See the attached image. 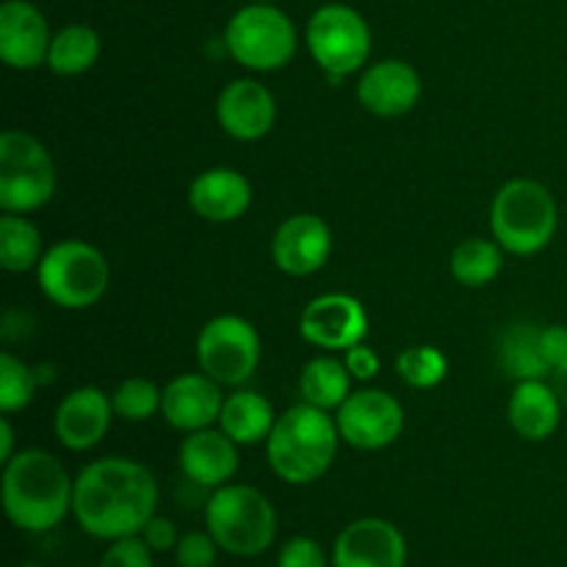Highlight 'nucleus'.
Masks as SVG:
<instances>
[{
  "instance_id": "nucleus-30",
  "label": "nucleus",
  "mask_w": 567,
  "mask_h": 567,
  "mask_svg": "<svg viewBox=\"0 0 567 567\" xmlns=\"http://www.w3.org/2000/svg\"><path fill=\"white\" fill-rule=\"evenodd\" d=\"M399 380L415 391H432L441 385L449 374V360L432 343H415V347L402 349L396 358Z\"/></svg>"
},
{
  "instance_id": "nucleus-22",
  "label": "nucleus",
  "mask_w": 567,
  "mask_h": 567,
  "mask_svg": "<svg viewBox=\"0 0 567 567\" xmlns=\"http://www.w3.org/2000/svg\"><path fill=\"white\" fill-rule=\"evenodd\" d=\"M565 404L559 402L557 391L546 380L518 382L515 391L509 393L507 419L509 426L518 432L524 441L543 443L559 430L563 424Z\"/></svg>"
},
{
  "instance_id": "nucleus-18",
  "label": "nucleus",
  "mask_w": 567,
  "mask_h": 567,
  "mask_svg": "<svg viewBox=\"0 0 567 567\" xmlns=\"http://www.w3.org/2000/svg\"><path fill=\"white\" fill-rule=\"evenodd\" d=\"M419 70L408 61L382 59L377 64L365 66L358 81V100L369 114L380 120H396L410 114L421 100Z\"/></svg>"
},
{
  "instance_id": "nucleus-12",
  "label": "nucleus",
  "mask_w": 567,
  "mask_h": 567,
  "mask_svg": "<svg viewBox=\"0 0 567 567\" xmlns=\"http://www.w3.org/2000/svg\"><path fill=\"white\" fill-rule=\"evenodd\" d=\"M299 336L321 352H347L369 336V313L352 293H321L299 316Z\"/></svg>"
},
{
  "instance_id": "nucleus-31",
  "label": "nucleus",
  "mask_w": 567,
  "mask_h": 567,
  "mask_svg": "<svg viewBox=\"0 0 567 567\" xmlns=\"http://www.w3.org/2000/svg\"><path fill=\"white\" fill-rule=\"evenodd\" d=\"M111 402H114L116 419L127 421V424H144L155 413H161L164 388H158L147 377H131V380L116 385V391L111 393Z\"/></svg>"
},
{
  "instance_id": "nucleus-8",
  "label": "nucleus",
  "mask_w": 567,
  "mask_h": 567,
  "mask_svg": "<svg viewBox=\"0 0 567 567\" xmlns=\"http://www.w3.org/2000/svg\"><path fill=\"white\" fill-rule=\"evenodd\" d=\"M225 48L244 70L277 72L297 53V28L282 9L252 0L227 22Z\"/></svg>"
},
{
  "instance_id": "nucleus-34",
  "label": "nucleus",
  "mask_w": 567,
  "mask_h": 567,
  "mask_svg": "<svg viewBox=\"0 0 567 567\" xmlns=\"http://www.w3.org/2000/svg\"><path fill=\"white\" fill-rule=\"evenodd\" d=\"M277 567H330V557H327L324 546L319 540L297 535L282 543Z\"/></svg>"
},
{
  "instance_id": "nucleus-39",
  "label": "nucleus",
  "mask_w": 567,
  "mask_h": 567,
  "mask_svg": "<svg viewBox=\"0 0 567 567\" xmlns=\"http://www.w3.org/2000/svg\"><path fill=\"white\" fill-rule=\"evenodd\" d=\"M548 380H551V385H554V391H557L559 402H563L565 410H567V365H563V369L554 371V374L548 377Z\"/></svg>"
},
{
  "instance_id": "nucleus-37",
  "label": "nucleus",
  "mask_w": 567,
  "mask_h": 567,
  "mask_svg": "<svg viewBox=\"0 0 567 567\" xmlns=\"http://www.w3.org/2000/svg\"><path fill=\"white\" fill-rule=\"evenodd\" d=\"M543 358L551 365V374L567 365V327L565 324H546L540 330Z\"/></svg>"
},
{
  "instance_id": "nucleus-28",
  "label": "nucleus",
  "mask_w": 567,
  "mask_h": 567,
  "mask_svg": "<svg viewBox=\"0 0 567 567\" xmlns=\"http://www.w3.org/2000/svg\"><path fill=\"white\" fill-rule=\"evenodd\" d=\"M42 233L25 214L0 216V266L11 275L37 269L42 260Z\"/></svg>"
},
{
  "instance_id": "nucleus-32",
  "label": "nucleus",
  "mask_w": 567,
  "mask_h": 567,
  "mask_svg": "<svg viewBox=\"0 0 567 567\" xmlns=\"http://www.w3.org/2000/svg\"><path fill=\"white\" fill-rule=\"evenodd\" d=\"M219 551V543L214 540V535L208 529L186 532V535H181V540L175 546V563L177 567H214Z\"/></svg>"
},
{
  "instance_id": "nucleus-25",
  "label": "nucleus",
  "mask_w": 567,
  "mask_h": 567,
  "mask_svg": "<svg viewBox=\"0 0 567 567\" xmlns=\"http://www.w3.org/2000/svg\"><path fill=\"white\" fill-rule=\"evenodd\" d=\"M352 382L354 377L349 374L347 363L327 352L302 365L299 396L305 404H313L324 413H338V408L352 396Z\"/></svg>"
},
{
  "instance_id": "nucleus-9",
  "label": "nucleus",
  "mask_w": 567,
  "mask_h": 567,
  "mask_svg": "<svg viewBox=\"0 0 567 567\" xmlns=\"http://www.w3.org/2000/svg\"><path fill=\"white\" fill-rule=\"evenodd\" d=\"M305 42L332 83L363 70L374 44L365 17L347 3H327L316 9L305 28Z\"/></svg>"
},
{
  "instance_id": "nucleus-7",
  "label": "nucleus",
  "mask_w": 567,
  "mask_h": 567,
  "mask_svg": "<svg viewBox=\"0 0 567 567\" xmlns=\"http://www.w3.org/2000/svg\"><path fill=\"white\" fill-rule=\"evenodd\" d=\"M59 175L50 150L37 136L9 127L0 136V208L33 214L53 199Z\"/></svg>"
},
{
  "instance_id": "nucleus-5",
  "label": "nucleus",
  "mask_w": 567,
  "mask_h": 567,
  "mask_svg": "<svg viewBox=\"0 0 567 567\" xmlns=\"http://www.w3.org/2000/svg\"><path fill=\"white\" fill-rule=\"evenodd\" d=\"M205 529L225 554L255 559L275 546L277 509L258 487L230 482L210 491L205 502Z\"/></svg>"
},
{
  "instance_id": "nucleus-21",
  "label": "nucleus",
  "mask_w": 567,
  "mask_h": 567,
  "mask_svg": "<svg viewBox=\"0 0 567 567\" xmlns=\"http://www.w3.org/2000/svg\"><path fill=\"white\" fill-rule=\"evenodd\" d=\"M188 205L199 219L210 225L238 221L252 205V183L230 166L199 172L188 186Z\"/></svg>"
},
{
  "instance_id": "nucleus-40",
  "label": "nucleus",
  "mask_w": 567,
  "mask_h": 567,
  "mask_svg": "<svg viewBox=\"0 0 567 567\" xmlns=\"http://www.w3.org/2000/svg\"><path fill=\"white\" fill-rule=\"evenodd\" d=\"M255 3H275V0H255Z\"/></svg>"
},
{
  "instance_id": "nucleus-17",
  "label": "nucleus",
  "mask_w": 567,
  "mask_h": 567,
  "mask_svg": "<svg viewBox=\"0 0 567 567\" xmlns=\"http://www.w3.org/2000/svg\"><path fill=\"white\" fill-rule=\"evenodd\" d=\"M48 20L28 0H6L0 6V59L9 70L31 72L48 64L50 55Z\"/></svg>"
},
{
  "instance_id": "nucleus-36",
  "label": "nucleus",
  "mask_w": 567,
  "mask_h": 567,
  "mask_svg": "<svg viewBox=\"0 0 567 567\" xmlns=\"http://www.w3.org/2000/svg\"><path fill=\"white\" fill-rule=\"evenodd\" d=\"M343 363H347L349 374L354 377V382L374 380L382 369L380 358H377V352L369 347V343H354L352 349H347V352H343Z\"/></svg>"
},
{
  "instance_id": "nucleus-11",
  "label": "nucleus",
  "mask_w": 567,
  "mask_h": 567,
  "mask_svg": "<svg viewBox=\"0 0 567 567\" xmlns=\"http://www.w3.org/2000/svg\"><path fill=\"white\" fill-rule=\"evenodd\" d=\"M336 424L347 446L358 452H380L402 437L404 408L393 393L363 388L352 391V396L338 408Z\"/></svg>"
},
{
  "instance_id": "nucleus-16",
  "label": "nucleus",
  "mask_w": 567,
  "mask_h": 567,
  "mask_svg": "<svg viewBox=\"0 0 567 567\" xmlns=\"http://www.w3.org/2000/svg\"><path fill=\"white\" fill-rule=\"evenodd\" d=\"M114 402L97 385H81L66 393L53 415V432L70 452H89L109 435L114 421Z\"/></svg>"
},
{
  "instance_id": "nucleus-19",
  "label": "nucleus",
  "mask_w": 567,
  "mask_h": 567,
  "mask_svg": "<svg viewBox=\"0 0 567 567\" xmlns=\"http://www.w3.org/2000/svg\"><path fill=\"white\" fill-rule=\"evenodd\" d=\"M225 396L221 385L210 380L205 371H192L166 382L164 402H161V415L166 424L177 432H197L219 424Z\"/></svg>"
},
{
  "instance_id": "nucleus-26",
  "label": "nucleus",
  "mask_w": 567,
  "mask_h": 567,
  "mask_svg": "<svg viewBox=\"0 0 567 567\" xmlns=\"http://www.w3.org/2000/svg\"><path fill=\"white\" fill-rule=\"evenodd\" d=\"M100 50H103V44H100L97 31L75 22V25H66L53 33L48 66L61 78L83 75L97 64Z\"/></svg>"
},
{
  "instance_id": "nucleus-23",
  "label": "nucleus",
  "mask_w": 567,
  "mask_h": 567,
  "mask_svg": "<svg viewBox=\"0 0 567 567\" xmlns=\"http://www.w3.org/2000/svg\"><path fill=\"white\" fill-rule=\"evenodd\" d=\"M277 424V413L266 396L258 391H236L225 396L219 415V430L230 435L238 446H258L266 443Z\"/></svg>"
},
{
  "instance_id": "nucleus-3",
  "label": "nucleus",
  "mask_w": 567,
  "mask_h": 567,
  "mask_svg": "<svg viewBox=\"0 0 567 567\" xmlns=\"http://www.w3.org/2000/svg\"><path fill=\"white\" fill-rule=\"evenodd\" d=\"M341 443L336 415L299 402L277 415L275 430L266 437V460L277 480L302 487L332 468Z\"/></svg>"
},
{
  "instance_id": "nucleus-15",
  "label": "nucleus",
  "mask_w": 567,
  "mask_h": 567,
  "mask_svg": "<svg viewBox=\"0 0 567 567\" xmlns=\"http://www.w3.org/2000/svg\"><path fill=\"white\" fill-rule=\"evenodd\" d=\"M277 120V100L255 78H236L216 97V122L236 142H260Z\"/></svg>"
},
{
  "instance_id": "nucleus-14",
  "label": "nucleus",
  "mask_w": 567,
  "mask_h": 567,
  "mask_svg": "<svg viewBox=\"0 0 567 567\" xmlns=\"http://www.w3.org/2000/svg\"><path fill=\"white\" fill-rule=\"evenodd\" d=\"M332 255V230L321 216L293 214L271 236V260L288 277H310Z\"/></svg>"
},
{
  "instance_id": "nucleus-1",
  "label": "nucleus",
  "mask_w": 567,
  "mask_h": 567,
  "mask_svg": "<svg viewBox=\"0 0 567 567\" xmlns=\"http://www.w3.org/2000/svg\"><path fill=\"white\" fill-rule=\"evenodd\" d=\"M158 509V482L153 471L131 457H103L75 476L72 515L94 540L142 535Z\"/></svg>"
},
{
  "instance_id": "nucleus-24",
  "label": "nucleus",
  "mask_w": 567,
  "mask_h": 567,
  "mask_svg": "<svg viewBox=\"0 0 567 567\" xmlns=\"http://www.w3.org/2000/svg\"><path fill=\"white\" fill-rule=\"evenodd\" d=\"M540 330V324L518 321V324H509L502 332V338H498V365H502L509 380L529 382L551 377V365L543 358Z\"/></svg>"
},
{
  "instance_id": "nucleus-20",
  "label": "nucleus",
  "mask_w": 567,
  "mask_h": 567,
  "mask_svg": "<svg viewBox=\"0 0 567 567\" xmlns=\"http://www.w3.org/2000/svg\"><path fill=\"white\" fill-rule=\"evenodd\" d=\"M177 463L186 482L203 491H216L236 480L241 460H238V443L221 430L208 426L183 437Z\"/></svg>"
},
{
  "instance_id": "nucleus-38",
  "label": "nucleus",
  "mask_w": 567,
  "mask_h": 567,
  "mask_svg": "<svg viewBox=\"0 0 567 567\" xmlns=\"http://www.w3.org/2000/svg\"><path fill=\"white\" fill-rule=\"evenodd\" d=\"M14 454V430H11L9 415H0V463L6 465Z\"/></svg>"
},
{
  "instance_id": "nucleus-2",
  "label": "nucleus",
  "mask_w": 567,
  "mask_h": 567,
  "mask_svg": "<svg viewBox=\"0 0 567 567\" xmlns=\"http://www.w3.org/2000/svg\"><path fill=\"white\" fill-rule=\"evenodd\" d=\"M3 513L20 532L44 535L72 515L75 480L59 457L22 449L3 465Z\"/></svg>"
},
{
  "instance_id": "nucleus-6",
  "label": "nucleus",
  "mask_w": 567,
  "mask_h": 567,
  "mask_svg": "<svg viewBox=\"0 0 567 567\" xmlns=\"http://www.w3.org/2000/svg\"><path fill=\"white\" fill-rule=\"evenodd\" d=\"M37 282L55 308L86 310L109 293L111 264L94 244L64 238L44 249L37 266Z\"/></svg>"
},
{
  "instance_id": "nucleus-4",
  "label": "nucleus",
  "mask_w": 567,
  "mask_h": 567,
  "mask_svg": "<svg viewBox=\"0 0 567 567\" xmlns=\"http://www.w3.org/2000/svg\"><path fill=\"white\" fill-rule=\"evenodd\" d=\"M491 230L504 252L515 258H532L543 252L557 236V199L540 181H532V177L507 181L493 197Z\"/></svg>"
},
{
  "instance_id": "nucleus-41",
  "label": "nucleus",
  "mask_w": 567,
  "mask_h": 567,
  "mask_svg": "<svg viewBox=\"0 0 567 567\" xmlns=\"http://www.w3.org/2000/svg\"><path fill=\"white\" fill-rule=\"evenodd\" d=\"M20 567H42V565H33V563H31V565H20Z\"/></svg>"
},
{
  "instance_id": "nucleus-29",
  "label": "nucleus",
  "mask_w": 567,
  "mask_h": 567,
  "mask_svg": "<svg viewBox=\"0 0 567 567\" xmlns=\"http://www.w3.org/2000/svg\"><path fill=\"white\" fill-rule=\"evenodd\" d=\"M39 371L42 369H33V365H28L17 354H0V413H20V410H25L33 402L44 380Z\"/></svg>"
},
{
  "instance_id": "nucleus-35",
  "label": "nucleus",
  "mask_w": 567,
  "mask_h": 567,
  "mask_svg": "<svg viewBox=\"0 0 567 567\" xmlns=\"http://www.w3.org/2000/svg\"><path fill=\"white\" fill-rule=\"evenodd\" d=\"M142 540L147 543L155 554H166V551H175L181 535H177L175 520L166 518V515L155 513L153 518L147 520V526L142 529Z\"/></svg>"
},
{
  "instance_id": "nucleus-10",
  "label": "nucleus",
  "mask_w": 567,
  "mask_h": 567,
  "mask_svg": "<svg viewBox=\"0 0 567 567\" xmlns=\"http://www.w3.org/2000/svg\"><path fill=\"white\" fill-rule=\"evenodd\" d=\"M197 363L221 388L244 385L260 365V336L252 321L236 313L214 316L197 336Z\"/></svg>"
},
{
  "instance_id": "nucleus-27",
  "label": "nucleus",
  "mask_w": 567,
  "mask_h": 567,
  "mask_svg": "<svg viewBox=\"0 0 567 567\" xmlns=\"http://www.w3.org/2000/svg\"><path fill=\"white\" fill-rule=\"evenodd\" d=\"M504 247L496 238H465L452 252V277L465 288H485L502 275Z\"/></svg>"
},
{
  "instance_id": "nucleus-13",
  "label": "nucleus",
  "mask_w": 567,
  "mask_h": 567,
  "mask_svg": "<svg viewBox=\"0 0 567 567\" xmlns=\"http://www.w3.org/2000/svg\"><path fill=\"white\" fill-rule=\"evenodd\" d=\"M332 567H408V540L385 518H358L332 546Z\"/></svg>"
},
{
  "instance_id": "nucleus-33",
  "label": "nucleus",
  "mask_w": 567,
  "mask_h": 567,
  "mask_svg": "<svg viewBox=\"0 0 567 567\" xmlns=\"http://www.w3.org/2000/svg\"><path fill=\"white\" fill-rule=\"evenodd\" d=\"M155 551L142 540V535L111 540L100 557L97 567H155Z\"/></svg>"
}]
</instances>
